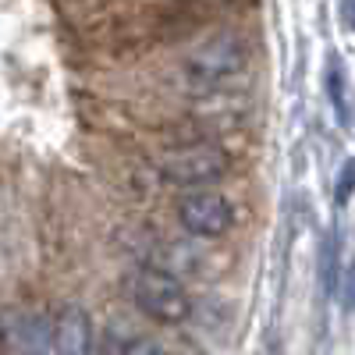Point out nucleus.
Returning <instances> with one entry per match:
<instances>
[{
  "instance_id": "obj_2",
  "label": "nucleus",
  "mask_w": 355,
  "mask_h": 355,
  "mask_svg": "<svg viewBox=\"0 0 355 355\" xmlns=\"http://www.w3.org/2000/svg\"><path fill=\"white\" fill-rule=\"evenodd\" d=\"M249 64V46L234 36V33H220L202 40L185 61H182V78L199 89V93H210V89L227 85L231 78H239Z\"/></svg>"
},
{
  "instance_id": "obj_9",
  "label": "nucleus",
  "mask_w": 355,
  "mask_h": 355,
  "mask_svg": "<svg viewBox=\"0 0 355 355\" xmlns=\"http://www.w3.org/2000/svg\"><path fill=\"white\" fill-rule=\"evenodd\" d=\"M341 15L352 21V28H355V4H341Z\"/></svg>"
},
{
  "instance_id": "obj_6",
  "label": "nucleus",
  "mask_w": 355,
  "mask_h": 355,
  "mask_svg": "<svg viewBox=\"0 0 355 355\" xmlns=\"http://www.w3.org/2000/svg\"><path fill=\"white\" fill-rule=\"evenodd\" d=\"M93 320L75 302L61 306L53 316V348L57 355H93Z\"/></svg>"
},
{
  "instance_id": "obj_4",
  "label": "nucleus",
  "mask_w": 355,
  "mask_h": 355,
  "mask_svg": "<svg viewBox=\"0 0 355 355\" xmlns=\"http://www.w3.org/2000/svg\"><path fill=\"white\" fill-rule=\"evenodd\" d=\"M178 220L196 239H220L234 224V210L220 192L199 189V192H185L178 199Z\"/></svg>"
},
{
  "instance_id": "obj_10",
  "label": "nucleus",
  "mask_w": 355,
  "mask_h": 355,
  "mask_svg": "<svg viewBox=\"0 0 355 355\" xmlns=\"http://www.w3.org/2000/svg\"><path fill=\"white\" fill-rule=\"evenodd\" d=\"M139 355H160V352H157V348H142Z\"/></svg>"
},
{
  "instance_id": "obj_3",
  "label": "nucleus",
  "mask_w": 355,
  "mask_h": 355,
  "mask_svg": "<svg viewBox=\"0 0 355 355\" xmlns=\"http://www.w3.org/2000/svg\"><path fill=\"white\" fill-rule=\"evenodd\" d=\"M132 302L157 323H185L192 313L182 281L160 266H139L132 274Z\"/></svg>"
},
{
  "instance_id": "obj_7",
  "label": "nucleus",
  "mask_w": 355,
  "mask_h": 355,
  "mask_svg": "<svg viewBox=\"0 0 355 355\" xmlns=\"http://www.w3.org/2000/svg\"><path fill=\"white\" fill-rule=\"evenodd\" d=\"M327 96H331V107H334V117L341 128H352V114H355V93H352V82H348V71L341 61H331L327 64Z\"/></svg>"
},
{
  "instance_id": "obj_8",
  "label": "nucleus",
  "mask_w": 355,
  "mask_h": 355,
  "mask_svg": "<svg viewBox=\"0 0 355 355\" xmlns=\"http://www.w3.org/2000/svg\"><path fill=\"white\" fill-rule=\"evenodd\" d=\"M352 185H355V160L345 167V178H341V185H338V202H345V199H348Z\"/></svg>"
},
{
  "instance_id": "obj_5",
  "label": "nucleus",
  "mask_w": 355,
  "mask_h": 355,
  "mask_svg": "<svg viewBox=\"0 0 355 355\" xmlns=\"http://www.w3.org/2000/svg\"><path fill=\"white\" fill-rule=\"evenodd\" d=\"M4 348L15 355H46L53 348V323L33 309L8 313L4 316Z\"/></svg>"
},
{
  "instance_id": "obj_1",
  "label": "nucleus",
  "mask_w": 355,
  "mask_h": 355,
  "mask_svg": "<svg viewBox=\"0 0 355 355\" xmlns=\"http://www.w3.org/2000/svg\"><path fill=\"white\" fill-rule=\"evenodd\" d=\"M231 167V157L224 146L217 142H178V146H167L157 160V171L167 185L174 189H189V192H199L206 185L220 182Z\"/></svg>"
}]
</instances>
